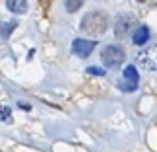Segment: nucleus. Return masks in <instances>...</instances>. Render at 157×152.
<instances>
[{"instance_id":"nucleus-5","label":"nucleus","mask_w":157,"mask_h":152,"mask_svg":"<svg viewBox=\"0 0 157 152\" xmlns=\"http://www.w3.org/2000/svg\"><path fill=\"white\" fill-rule=\"evenodd\" d=\"M95 45H97V39H74L72 43V53L80 59H87L89 55L95 51Z\"/></svg>"},{"instance_id":"nucleus-13","label":"nucleus","mask_w":157,"mask_h":152,"mask_svg":"<svg viewBox=\"0 0 157 152\" xmlns=\"http://www.w3.org/2000/svg\"><path fill=\"white\" fill-rule=\"evenodd\" d=\"M87 74H93V76H105V70H103V68H97V66H87Z\"/></svg>"},{"instance_id":"nucleus-9","label":"nucleus","mask_w":157,"mask_h":152,"mask_svg":"<svg viewBox=\"0 0 157 152\" xmlns=\"http://www.w3.org/2000/svg\"><path fill=\"white\" fill-rule=\"evenodd\" d=\"M17 27V20H12V22H4L2 26H0V35H2L4 39H8L10 35H12V31Z\"/></svg>"},{"instance_id":"nucleus-8","label":"nucleus","mask_w":157,"mask_h":152,"mask_svg":"<svg viewBox=\"0 0 157 152\" xmlns=\"http://www.w3.org/2000/svg\"><path fill=\"white\" fill-rule=\"evenodd\" d=\"M122 80L128 82V84H136V86H138V82H140V74H138L136 66H126L124 72H122Z\"/></svg>"},{"instance_id":"nucleus-7","label":"nucleus","mask_w":157,"mask_h":152,"mask_svg":"<svg viewBox=\"0 0 157 152\" xmlns=\"http://www.w3.org/2000/svg\"><path fill=\"white\" fill-rule=\"evenodd\" d=\"M6 8L12 14H25L29 10V4H27V0H6Z\"/></svg>"},{"instance_id":"nucleus-10","label":"nucleus","mask_w":157,"mask_h":152,"mask_svg":"<svg viewBox=\"0 0 157 152\" xmlns=\"http://www.w3.org/2000/svg\"><path fill=\"white\" fill-rule=\"evenodd\" d=\"M83 6V0H64V8L68 14H74V12H78Z\"/></svg>"},{"instance_id":"nucleus-6","label":"nucleus","mask_w":157,"mask_h":152,"mask_svg":"<svg viewBox=\"0 0 157 152\" xmlns=\"http://www.w3.org/2000/svg\"><path fill=\"white\" fill-rule=\"evenodd\" d=\"M147 41H149V27L147 26L136 27L134 35H132V43H134V45H146Z\"/></svg>"},{"instance_id":"nucleus-3","label":"nucleus","mask_w":157,"mask_h":152,"mask_svg":"<svg viewBox=\"0 0 157 152\" xmlns=\"http://www.w3.org/2000/svg\"><path fill=\"white\" fill-rule=\"evenodd\" d=\"M136 26V20L132 14H118L114 20V37L117 39H124L126 35L132 33V29Z\"/></svg>"},{"instance_id":"nucleus-4","label":"nucleus","mask_w":157,"mask_h":152,"mask_svg":"<svg viewBox=\"0 0 157 152\" xmlns=\"http://www.w3.org/2000/svg\"><path fill=\"white\" fill-rule=\"evenodd\" d=\"M138 64H140L144 70L157 72V45L149 47V49L142 51L138 55Z\"/></svg>"},{"instance_id":"nucleus-1","label":"nucleus","mask_w":157,"mask_h":152,"mask_svg":"<svg viewBox=\"0 0 157 152\" xmlns=\"http://www.w3.org/2000/svg\"><path fill=\"white\" fill-rule=\"evenodd\" d=\"M109 27V16L101 10H93V12H87L83 16V20L80 23V29L86 35H91V37H99L103 35Z\"/></svg>"},{"instance_id":"nucleus-11","label":"nucleus","mask_w":157,"mask_h":152,"mask_svg":"<svg viewBox=\"0 0 157 152\" xmlns=\"http://www.w3.org/2000/svg\"><path fill=\"white\" fill-rule=\"evenodd\" d=\"M0 121H4V123H10V121H12V111H10V107L0 105Z\"/></svg>"},{"instance_id":"nucleus-2","label":"nucleus","mask_w":157,"mask_h":152,"mask_svg":"<svg viewBox=\"0 0 157 152\" xmlns=\"http://www.w3.org/2000/svg\"><path fill=\"white\" fill-rule=\"evenodd\" d=\"M101 60L107 68H117L124 63V51L117 45H107L103 51H101Z\"/></svg>"},{"instance_id":"nucleus-12","label":"nucleus","mask_w":157,"mask_h":152,"mask_svg":"<svg viewBox=\"0 0 157 152\" xmlns=\"http://www.w3.org/2000/svg\"><path fill=\"white\" fill-rule=\"evenodd\" d=\"M118 88L122 90V92H136V90H138L136 84H128V82H124V80L118 82Z\"/></svg>"}]
</instances>
